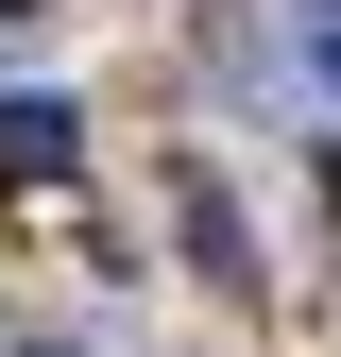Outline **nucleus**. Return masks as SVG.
<instances>
[{
  "label": "nucleus",
  "instance_id": "1",
  "mask_svg": "<svg viewBox=\"0 0 341 357\" xmlns=\"http://www.w3.org/2000/svg\"><path fill=\"white\" fill-rule=\"evenodd\" d=\"M85 170V119L68 102H0V188H68Z\"/></svg>",
  "mask_w": 341,
  "mask_h": 357
},
{
  "label": "nucleus",
  "instance_id": "2",
  "mask_svg": "<svg viewBox=\"0 0 341 357\" xmlns=\"http://www.w3.org/2000/svg\"><path fill=\"white\" fill-rule=\"evenodd\" d=\"M324 238H341V153H324Z\"/></svg>",
  "mask_w": 341,
  "mask_h": 357
},
{
  "label": "nucleus",
  "instance_id": "3",
  "mask_svg": "<svg viewBox=\"0 0 341 357\" xmlns=\"http://www.w3.org/2000/svg\"><path fill=\"white\" fill-rule=\"evenodd\" d=\"M17 17H34V0H17Z\"/></svg>",
  "mask_w": 341,
  "mask_h": 357
}]
</instances>
